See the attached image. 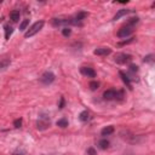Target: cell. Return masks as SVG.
<instances>
[{
	"instance_id": "1",
	"label": "cell",
	"mask_w": 155,
	"mask_h": 155,
	"mask_svg": "<svg viewBox=\"0 0 155 155\" xmlns=\"http://www.w3.org/2000/svg\"><path fill=\"white\" fill-rule=\"evenodd\" d=\"M103 98L106 101H124L125 100V92H124V90L109 89V90L104 91Z\"/></svg>"
},
{
	"instance_id": "2",
	"label": "cell",
	"mask_w": 155,
	"mask_h": 155,
	"mask_svg": "<svg viewBox=\"0 0 155 155\" xmlns=\"http://www.w3.org/2000/svg\"><path fill=\"white\" fill-rule=\"evenodd\" d=\"M44 24H45L44 21H38V22H35L34 24H32V26L27 29V32L24 33V38H26V39H29V38H32V36H34L35 34H38V33L43 29Z\"/></svg>"
},
{
	"instance_id": "3",
	"label": "cell",
	"mask_w": 155,
	"mask_h": 155,
	"mask_svg": "<svg viewBox=\"0 0 155 155\" xmlns=\"http://www.w3.org/2000/svg\"><path fill=\"white\" fill-rule=\"evenodd\" d=\"M55 79H56V75L52 73V71H44L43 74H41V76L39 78V81L43 84V85H45V86H47V85H51L53 81H55Z\"/></svg>"
},
{
	"instance_id": "4",
	"label": "cell",
	"mask_w": 155,
	"mask_h": 155,
	"mask_svg": "<svg viewBox=\"0 0 155 155\" xmlns=\"http://www.w3.org/2000/svg\"><path fill=\"white\" fill-rule=\"evenodd\" d=\"M50 126H51V121H50V118L46 115H41L36 120V128L40 131H45L50 128Z\"/></svg>"
},
{
	"instance_id": "5",
	"label": "cell",
	"mask_w": 155,
	"mask_h": 155,
	"mask_svg": "<svg viewBox=\"0 0 155 155\" xmlns=\"http://www.w3.org/2000/svg\"><path fill=\"white\" fill-rule=\"evenodd\" d=\"M87 16H89L87 12H85V11H79L78 14H75L73 17H70V22H71V24H74V26H81L83 22L85 21V18H86Z\"/></svg>"
},
{
	"instance_id": "6",
	"label": "cell",
	"mask_w": 155,
	"mask_h": 155,
	"mask_svg": "<svg viewBox=\"0 0 155 155\" xmlns=\"http://www.w3.org/2000/svg\"><path fill=\"white\" fill-rule=\"evenodd\" d=\"M132 33H133V27H130V26L125 24L121 28H119V30L116 32V36L124 39V38H128L130 35H132Z\"/></svg>"
},
{
	"instance_id": "7",
	"label": "cell",
	"mask_w": 155,
	"mask_h": 155,
	"mask_svg": "<svg viewBox=\"0 0 155 155\" xmlns=\"http://www.w3.org/2000/svg\"><path fill=\"white\" fill-rule=\"evenodd\" d=\"M120 137L124 139V141H126V142H128V143H138L139 142V136H136V134H133V133H131L130 131H121L120 132Z\"/></svg>"
},
{
	"instance_id": "8",
	"label": "cell",
	"mask_w": 155,
	"mask_h": 155,
	"mask_svg": "<svg viewBox=\"0 0 155 155\" xmlns=\"http://www.w3.org/2000/svg\"><path fill=\"white\" fill-rule=\"evenodd\" d=\"M131 59H132V56L131 55H127V53H116L115 55V58H114V61L118 64H126Z\"/></svg>"
},
{
	"instance_id": "9",
	"label": "cell",
	"mask_w": 155,
	"mask_h": 155,
	"mask_svg": "<svg viewBox=\"0 0 155 155\" xmlns=\"http://www.w3.org/2000/svg\"><path fill=\"white\" fill-rule=\"evenodd\" d=\"M68 24H71L70 17H65V18H53V20H52V26H53V27H63V26H68Z\"/></svg>"
},
{
	"instance_id": "10",
	"label": "cell",
	"mask_w": 155,
	"mask_h": 155,
	"mask_svg": "<svg viewBox=\"0 0 155 155\" xmlns=\"http://www.w3.org/2000/svg\"><path fill=\"white\" fill-rule=\"evenodd\" d=\"M80 73L84 76H87V78H95L96 76V71L91 67H81L80 68Z\"/></svg>"
},
{
	"instance_id": "11",
	"label": "cell",
	"mask_w": 155,
	"mask_h": 155,
	"mask_svg": "<svg viewBox=\"0 0 155 155\" xmlns=\"http://www.w3.org/2000/svg\"><path fill=\"white\" fill-rule=\"evenodd\" d=\"M93 53L96 56H108L112 53V49L110 47H97L93 51Z\"/></svg>"
},
{
	"instance_id": "12",
	"label": "cell",
	"mask_w": 155,
	"mask_h": 155,
	"mask_svg": "<svg viewBox=\"0 0 155 155\" xmlns=\"http://www.w3.org/2000/svg\"><path fill=\"white\" fill-rule=\"evenodd\" d=\"M130 12H132V10H131V9H121V10H119V11H118V12L114 15L113 21H116V20H119V18L124 17L125 15H128Z\"/></svg>"
},
{
	"instance_id": "13",
	"label": "cell",
	"mask_w": 155,
	"mask_h": 155,
	"mask_svg": "<svg viewBox=\"0 0 155 155\" xmlns=\"http://www.w3.org/2000/svg\"><path fill=\"white\" fill-rule=\"evenodd\" d=\"M115 131V128H114V126H106L104 128H102V131H101V134L102 136H109V134H112L113 132Z\"/></svg>"
},
{
	"instance_id": "14",
	"label": "cell",
	"mask_w": 155,
	"mask_h": 155,
	"mask_svg": "<svg viewBox=\"0 0 155 155\" xmlns=\"http://www.w3.org/2000/svg\"><path fill=\"white\" fill-rule=\"evenodd\" d=\"M20 17H21V12L18 10H14V11L10 12V18H11L12 22H18Z\"/></svg>"
},
{
	"instance_id": "15",
	"label": "cell",
	"mask_w": 155,
	"mask_h": 155,
	"mask_svg": "<svg viewBox=\"0 0 155 155\" xmlns=\"http://www.w3.org/2000/svg\"><path fill=\"white\" fill-rule=\"evenodd\" d=\"M119 74H120V76L122 78V81L127 85V87H130V89H132V86H131V80H130V78L124 73V71H119Z\"/></svg>"
},
{
	"instance_id": "16",
	"label": "cell",
	"mask_w": 155,
	"mask_h": 155,
	"mask_svg": "<svg viewBox=\"0 0 155 155\" xmlns=\"http://www.w3.org/2000/svg\"><path fill=\"white\" fill-rule=\"evenodd\" d=\"M79 119H80V121H83V122H86V121L90 119V113H89L87 110H84V112H81V113H80V115H79Z\"/></svg>"
},
{
	"instance_id": "17",
	"label": "cell",
	"mask_w": 155,
	"mask_h": 155,
	"mask_svg": "<svg viewBox=\"0 0 155 155\" xmlns=\"http://www.w3.org/2000/svg\"><path fill=\"white\" fill-rule=\"evenodd\" d=\"M98 148L102 149V150L108 149V148H109V141H107V139H101V141L98 142Z\"/></svg>"
},
{
	"instance_id": "18",
	"label": "cell",
	"mask_w": 155,
	"mask_h": 155,
	"mask_svg": "<svg viewBox=\"0 0 155 155\" xmlns=\"http://www.w3.org/2000/svg\"><path fill=\"white\" fill-rule=\"evenodd\" d=\"M57 126H58V127H61V128L67 127V126H68V120H67L65 118H62V119L57 120Z\"/></svg>"
},
{
	"instance_id": "19",
	"label": "cell",
	"mask_w": 155,
	"mask_h": 155,
	"mask_svg": "<svg viewBox=\"0 0 155 155\" xmlns=\"http://www.w3.org/2000/svg\"><path fill=\"white\" fill-rule=\"evenodd\" d=\"M139 22V18L138 17H132V18H130L127 22H126V26H130V27H133L134 24H137Z\"/></svg>"
},
{
	"instance_id": "20",
	"label": "cell",
	"mask_w": 155,
	"mask_h": 155,
	"mask_svg": "<svg viewBox=\"0 0 155 155\" xmlns=\"http://www.w3.org/2000/svg\"><path fill=\"white\" fill-rule=\"evenodd\" d=\"M28 24H29V20H23L22 22H21V24H20V30L21 32H23V30H26L27 29V27H28Z\"/></svg>"
},
{
	"instance_id": "21",
	"label": "cell",
	"mask_w": 155,
	"mask_h": 155,
	"mask_svg": "<svg viewBox=\"0 0 155 155\" xmlns=\"http://www.w3.org/2000/svg\"><path fill=\"white\" fill-rule=\"evenodd\" d=\"M89 87H90V90L96 91V90L100 87V83H98V81H91V83L89 84Z\"/></svg>"
},
{
	"instance_id": "22",
	"label": "cell",
	"mask_w": 155,
	"mask_h": 155,
	"mask_svg": "<svg viewBox=\"0 0 155 155\" xmlns=\"http://www.w3.org/2000/svg\"><path fill=\"white\" fill-rule=\"evenodd\" d=\"M11 34H12V27H10V26H5V38H6V39H9Z\"/></svg>"
},
{
	"instance_id": "23",
	"label": "cell",
	"mask_w": 155,
	"mask_h": 155,
	"mask_svg": "<svg viewBox=\"0 0 155 155\" xmlns=\"http://www.w3.org/2000/svg\"><path fill=\"white\" fill-rule=\"evenodd\" d=\"M62 34H63L64 36H69V35L71 34V29L68 28V27H64V28L62 29Z\"/></svg>"
},
{
	"instance_id": "24",
	"label": "cell",
	"mask_w": 155,
	"mask_h": 155,
	"mask_svg": "<svg viewBox=\"0 0 155 155\" xmlns=\"http://www.w3.org/2000/svg\"><path fill=\"white\" fill-rule=\"evenodd\" d=\"M130 70H131L132 73H137V71H138V65L131 64V65H130Z\"/></svg>"
},
{
	"instance_id": "25",
	"label": "cell",
	"mask_w": 155,
	"mask_h": 155,
	"mask_svg": "<svg viewBox=\"0 0 155 155\" xmlns=\"http://www.w3.org/2000/svg\"><path fill=\"white\" fill-rule=\"evenodd\" d=\"M14 125H15V127H21V125H22V119H17V120H15V122H14Z\"/></svg>"
},
{
	"instance_id": "26",
	"label": "cell",
	"mask_w": 155,
	"mask_h": 155,
	"mask_svg": "<svg viewBox=\"0 0 155 155\" xmlns=\"http://www.w3.org/2000/svg\"><path fill=\"white\" fill-rule=\"evenodd\" d=\"M87 154H89V155H96V150H95L93 148H89V149H87Z\"/></svg>"
},
{
	"instance_id": "27",
	"label": "cell",
	"mask_w": 155,
	"mask_h": 155,
	"mask_svg": "<svg viewBox=\"0 0 155 155\" xmlns=\"http://www.w3.org/2000/svg\"><path fill=\"white\" fill-rule=\"evenodd\" d=\"M153 61V55H148L147 57H144V62H151Z\"/></svg>"
},
{
	"instance_id": "28",
	"label": "cell",
	"mask_w": 155,
	"mask_h": 155,
	"mask_svg": "<svg viewBox=\"0 0 155 155\" xmlns=\"http://www.w3.org/2000/svg\"><path fill=\"white\" fill-rule=\"evenodd\" d=\"M63 107H64V98L62 97V98H61V104H59V109H62Z\"/></svg>"
},
{
	"instance_id": "29",
	"label": "cell",
	"mask_w": 155,
	"mask_h": 155,
	"mask_svg": "<svg viewBox=\"0 0 155 155\" xmlns=\"http://www.w3.org/2000/svg\"><path fill=\"white\" fill-rule=\"evenodd\" d=\"M43 155H64V154H58V153H50V154H43Z\"/></svg>"
}]
</instances>
